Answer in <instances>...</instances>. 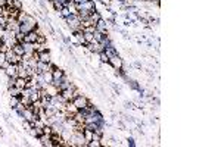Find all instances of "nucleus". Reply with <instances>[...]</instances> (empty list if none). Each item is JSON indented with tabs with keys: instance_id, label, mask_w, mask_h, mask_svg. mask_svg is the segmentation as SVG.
Masks as SVG:
<instances>
[{
	"instance_id": "f257e3e1",
	"label": "nucleus",
	"mask_w": 221,
	"mask_h": 147,
	"mask_svg": "<svg viewBox=\"0 0 221 147\" xmlns=\"http://www.w3.org/2000/svg\"><path fill=\"white\" fill-rule=\"evenodd\" d=\"M65 21L68 22L69 28H71V31L72 33H75V31H80V25H81V19L78 15H69L68 18H65Z\"/></svg>"
},
{
	"instance_id": "f03ea898",
	"label": "nucleus",
	"mask_w": 221,
	"mask_h": 147,
	"mask_svg": "<svg viewBox=\"0 0 221 147\" xmlns=\"http://www.w3.org/2000/svg\"><path fill=\"white\" fill-rule=\"evenodd\" d=\"M71 102H72V103L75 105V107L78 109V110H80V109H84V107L87 106L89 103H90V100L85 97L84 94H81V96H75V97L72 99Z\"/></svg>"
},
{
	"instance_id": "7ed1b4c3",
	"label": "nucleus",
	"mask_w": 221,
	"mask_h": 147,
	"mask_svg": "<svg viewBox=\"0 0 221 147\" xmlns=\"http://www.w3.org/2000/svg\"><path fill=\"white\" fill-rule=\"evenodd\" d=\"M74 88H75V85H74V84H71L68 88H65V90H62L59 93L65 102H71V100L74 99Z\"/></svg>"
},
{
	"instance_id": "20e7f679",
	"label": "nucleus",
	"mask_w": 221,
	"mask_h": 147,
	"mask_svg": "<svg viewBox=\"0 0 221 147\" xmlns=\"http://www.w3.org/2000/svg\"><path fill=\"white\" fill-rule=\"evenodd\" d=\"M108 63H109L114 69H117V71H121L122 69V59L118 56V55H115V56H112V57H109V60H108Z\"/></svg>"
},
{
	"instance_id": "39448f33",
	"label": "nucleus",
	"mask_w": 221,
	"mask_h": 147,
	"mask_svg": "<svg viewBox=\"0 0 221 147\" xmlns=\"http://www.w3.org/2000/svg\"><path fill=\"white\" fill-rule=\"evenodd\" d=\"M78 10H94V0H87L84 3L77 5Z\"/></svg>"
},
{
	"instance_id": "423d86ee",
	"label": "nucleus",
	"mask_w": 221,
	"mask_h": 147,
	"mask_svg": "<svg viewBox=\"0 0 221 147\" xmlns=\"http://www.w3.org/2000/svg\"><path fill=\"white\" fill-rule=\"evenodd\" d=\"M52 60V55L49 50H43L38 53V62H44V63H49Z\"/></svg>"
},
{
	"instance_id": "0eeeda50",
	"label": "nucleus",
	"mask_w": 221,
	"mask_h": 147,
	"mask_svg": "<svg viewBox=\"0 0 221 147\" xmlns=\"http://www.w3.org/2000/svg\"><path fill=\"white\" fill-rule=\"evenodd\" d=\"M3 72H5L6 77H16L18 75V68H16V65H12V63H10L6 69H3Z\"/></svg>"
},
{
	"instance_id": "6e6552de",
	"label": "nucleus",
	"mask_w": 221,
	"mask_h": 147,
	"mask_svg": "<svg viewBox=\"0 0 221 147\" xmlns=\"http://www.w3.org/2000/svg\"><path fill=\"white\" fill-rule=\"evenodd\" d=\"M37 138H38V141H40V144H42V146H49V147L53 146L50 135H47V134H43V135L37 137Z\"/></svg>"
},
{
	"instance_id": "1a4fd4ad",
	"label": "nucleus",
	"mask_w": 221,
	"mask_h": 147,
	"mask_svg": "<svg viewBox=\"0 0 221 147\" xmlns=\"http://www.w3.org/2000/svg\"><path fill=\"white\" fill-rule=\"evenodd\" d=\"M63 75H65V72H63V71H62L60 68H58V66H56V68H55V69L52 71V77H53V81H59V82H60V78H62Z\"/></svg>"
},
{
	"instance_id": "9d476101",
	"label": "nucleus",
	"mask_w": 221,
	"mask_h": 147,
	"mask_svg": "<svg viewBox=\"0 0 221 147\" xmlns=\"http://www.w3.org/2000/svg\"><path fill=\"white\" fill-rule=\"evenodd\" d=\"M96 30H97L99 33L105 34V35L108 34V27H106V22H105V19H103V18L99 21V22H97V24H96Z\"/></svg>"
},
{
	"instance_id": "9b49d317",
	"label": "nucleus",
	"mask_w": 221,
	"mask_h": 147,
	"mask_svg": "<svg viewBox=\"0 0 221 147\" xmlns=\"http://www.w3.org/2000/svg\"><path fill=\"white\" fill-rule=\"evenodd\" d=\"M35 40H37V33L34 31H30V33H27L25 35H24V43H35Z\"/></svg>"
},
{
	"instance_id": "f8f14e48",
	"label": "nucleus",
	"mask_w": 221,
	"mask_h": 147,
	"mask_svg": "<svg viewBox=\"0 0 221 147\" xmlns=\"http://www.w3.org/2000/svg\"><path fill=\"white\" fill-rule=\"evenodd\" d=\"M89 19H90V21H92V22L96 25L97 22H99V21H100V19H102V15H100V12H97V10H93V12L90 13Z\"/></svg>"
},
{
	"instance_id": "ddd939ff",
	"label": "nucleus",
	"mask_w": 221,
	"mask_h": 147,
	"mask_svg": "<svg viewBox=\"0 0 221 147\" xmlns=\"http://www.w3.org/2000/svg\"><path fill=\"white\" fill-rule=\"evenodd\" d=\"M74 35H75L77 41H78L81 46H85V44H87V41H85V38H84V33H83V31H75Z\"/></svg>"
},
{
	"instance_id": "4468645a",
	"label": "nucleus",
	"mask_w": 221,
	"mask_h": 147,
	"mask_svg": "<svg viewBox=\"0 0 221 147\" xmlns=\"http://www.w3.org/2000/svg\"><path fill=\"white\" fill-rule=\"evenodd\" d=\"M15 87L18 88H25L27 87V78H21V77H16V81H15Z\"/></svg>"
},
{
	"instance_id": "2eb2a0df",
	"label": "nucleus",
	"mask_w": 221,
	"mask_h": 147,
	"mask_svg": "<svg viewBox=\"0 0 221 147\" xmlns=\"http://www.w3.org/2000/svg\"><path fill=\"white\" fill-rule=\"evenodd\" d=\"M12 50H13V53L18 55V56H22V55H24V47H22L21 43H16V44L12 47Z\"/></svg>"
},
{
	"instance_id": "dca6fc26",
	"label": "nucleus",
	"mask_w": 221,
	"mask_h": 147,
	"mask_svg": "<svg viewBox=\"0 0 221 147\" xmlns=\"http://www.w3.org/2000/svg\"><path fill=\"white\" fill-rule=\"evenodd\" d=\"M105 55L108 57H112V56H115V55H118L117 53V50H115V47H112V46H108V47H105Z\"/></svg>"
},
{
	"instance_id": "f3484780",
	"label": "nucleus",
	"mask_w": 221,
	"mask_h": 147,
	"mask_svg": "<svg viewBox=\"0 0 221 147\" xmlns=\"http://www.w3.org/2000/svg\"><path fill=\"white\" fill-rule=\"evenodd\" d=\"M83 135H84V140L89 143V141H92V138H93V131L89 130V128H84V131H83Z\"/></svg>"
},
{
	"instance_id": "a211bd4d",
	"label": "nucleus",
	"mask_w": 221,
	"mask_h": 147,
	"mask_svg": "<svg viewBox=\"0 0 221 147\" xmlns=\"http://www.w3.org/2000/svg\"><path fill=\"white\" fill-rule=\"evenodd\" d=\"M9 90V96L10 97H13V96H21V88H18V87H10V88H8Z\"/></svg>"
},
{
	"instance_id": "6ab92c4d",
	"label": "nucleus",
	"mask_w": 221,
	"mask_h": 147,
	"mask_svg": "<svg viewBox=\"0 0 221 147\" xmlns=\"http://www.w3.org/2000/svg\"><path fill=\"white\" fill-rule=\"evenodd\" d=\"M93 38H94V41H97V43H102L103 40H105V34H102V33H99L97 30L93 33Z\"/></svg>"
},
{
	"instance_id": "aec40b11",
	"label": "nucleus",
	"mask_w": 221,
	"mask_h": 147,
	"mask_svg": "<svg viewBox=\"0 0 221 147\" xmlns=\"http://www.w3.org/2000/svg\"><path fill=\"white\" fill-rule=\"evenodd\" d=\"M19 102H21L19 96H13V97H10V100H9V105H10V107H12V109H15Z\"/></svg>"
},
{
	"instance_id": "412c9836",
	"label": "nucleus",
	"mask_w": 221,
	"mask_h": 147,
	"mask_svg": "<svg viewBox=\"0 0 221 147\" xmlns=\"http://www.w3.org/2000/svg\"><path fill=\"white\" fill-rule=\"evenodd\" d=\"M43 78H44V82H46V84H50V82L53 81V77H52V72H49V71L43 72Z\"/></svg>"
},
{
	"instance_id": "4be33fe9",
	"label": "nucleus",
	"mask_w": 221,
	"mask_h": 147,
	"mask_svg": "<svg viewBox=\"0 0 221 147\" xmlns=\"http://www.w3.org/2000/svg\"><path fill=\"white\" fill-rule=\"evenodd\" d=\"M52 5H53V8L56 9V12H60V9L63 8V5L60 3L59 0H52Z\"/></svg>"
},
{
	"instance_id": "5701e85b",
	"label": "nucleus",
	"mask_w": 221,
	"mask_h": 147,
	"mask_svg": "<svg viewBox=\"0 0 221 147\" xmlns=\"http://www.w3.org/2000/svg\"><path fill=\"white\" fill-rule=\"evenodd\" d=\"M46 35L44 34H37V40H35V43H40V44H46Z\"/></svg>"
},
{
	"instance_id": "b1692460",
	"label": "nucleus",
	"mask_w": 221,
	"mask_h": 147,
	"mask_svg": "<svg viewBox=\"0 0 221 147\" xmlns=\"http://www.w3.org/2000/svg\"><path fill=\"white\" fill-rule=\"evenodd\" d=\"M60 16H63V18H68L69 15H71V12H69V9L68 8H62L60 9V12H58Z\"/></svg>"
},
{
	"instance_id": "393cba45",
	"label": "nucleus",
	"mask_w": 221,
	"mask_h": 147,
	"mask_svg": "<svg viewBox=\"0 0 221 147\" xmlns=\"http://www.w3.org/2000/svg\"><path fill=\"white\" fill-rule=\"evenodd\" d=\"M84 38L87 43H92V41H94L93 38V33H84Z\"/></svg>"
},
{
	"instance_id": "a878e982",
	"label": "nucleus",
	"mask_w": 221,
	"mask_h": 147,
	"mask_svg": "<svg viewBox=\"0 0 221 147\" xmlns=\"http://www.w3.org/2000/svg\"><path fill=\"white\" fill-rule=\"evenodd\" d=\"M6 25H8V18L3 16V15H0V27L6 28Z\"/></svg>"
},
{
	"instance_id": "bb28decb",
	"label": "nucleus",
	"mask_w": 221,
	"mask_h": 147,
	"mask_svg": "<svg viewBox=\"0 0 221 147\" xmlns=\"http://www.w3.org/2000/svg\"><path fill=\"white\" fill-rule=\"evenodd\" d=\"M22 127H24L27 131H30L31 128H33V124L30 122V121H27V119H24V122H22Z\"/></svg>"
},
{
	"instance_id": "cd10ccee",
	"label": "nucleus",
	"mask_w": 221,
	"mask_h": 147,
	"mask_svg": "<svg viewBox=\"0 0 221 147\" xmlns=\"http://www.w3.org/2000/svg\"><path fill=\"white\" fill-rule=\"evenodd\" d=\"M13 8L18 9V10H22V3H21V0H13Z\"/></svg>"
},
{
	"instance_id": "c85d7f7f",
	"label": "nucleus",
	"mask_w": 221,
	"mask_h": 147,
	"mask_svg": "<svg viewBox=\"0 0 221 147\" xmlns=\"http://www.w3.org/2000/svg\"><path fill=\"white\" fill-rule=\"evenodd\" d=\"M99 56H100V60H102L103 63H108V60H109V57L106 56V55H105V52H100V53H99Z\"/></svg>"
},
{
	"instance_id": "c756f323",
	"label": "nucleus",
	"mask_w": 221,
	"mask_h": 147,
	"mask_svg": "<svg viewBox=\"0 0 221 147\" xmlns=\"http://www.w3.org/2000/svg\"><path fill=\"white\" fill-rule=\"evenodd\" d=\"M6 3H8V0H0V8H5Z\"/></svg>"
},
{
	"instance_id": "7c9ffc66",
	"label": "nucleus",
	"mask_w": 221,
	"mask_h": 147,
	"mask_svg": "<svg viewBox=\"0 0 221 147\" xmlns=\"http://www.w3.org/2000/svg\"><path fill=\"white\" fill-rule=\"evenodd\" d=\"M0 15H2V9H0Z\"/></svg>"
}]
</instances>
